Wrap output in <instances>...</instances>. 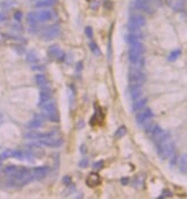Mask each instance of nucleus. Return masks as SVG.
Listing matches in <instances>:
<instances>
[{
  "label": "nucleus",
  "mask_w": 187,
  "mask_h": 199,
  "mask_svg": "<svg viewBox=\"0 0 187 199\" xmlns=\"http://www.w3.org/2000/svg\"><path fill=\"white\" fill-rule=\"evenodd\" d=\"M40 145L47 146V147H59L62 145V139L61 138H55V137H47V138H41L38 139Z\"/></svg>",
  "instance_id": "nucleus-6"
},
{
  "label": "nucleus",
  "mask_w": 187,
  "mask_h": 199,
  "mask_svg": "<svg viewBox=\"0 0 187 199\" xmlns=\"http://www.w3.org/2000/svg\"><path fill=\"white\" fill-rule=\"evenodd\" d=\"M186 173H187V170H186Z\"/></svg>",
  "instance_id": "nucleus-42"
},
{
  "label": "nucleus",
  "mask_w": 187,
  "mask_h": 199,
  "mask_svg": "<svg viewBox=\"0 0 187 199\" xmlns=\"http://www.w3.org/2000/svg\"><path fill=\"white\" fill-rule=\"evenodd\" d=\"M177 160H178V157H177L176 154H172V158H171V160H170V166L173 167V165L177 162Z\"/></svg>",
  "instance_id": "nucleus-38"
},
{
  "label": "nucleus",
  "mask_w": 187,
  "mask_h": 199,
  "mask_svg": "<svg viewBox=\"0 0 187 199\" xmlns=\"http://www.w3.org/2000/svg\"><path fill=\"white\" fill-rule=\"evenodd\" d=\"M130 23H132V24H134V26L141 28V27H144V26L146 24V20H145V17L141 16V15H132V16L130 17Z\"/></svg>",
  "instance_id": "nucleus-18"
},
{
  "label": "nucleus",
  "mask_w": 187,
  "mask_h": 199,
  "mask_svg": "<svg viewBox=\"0 0 187 199\" xmlns=\"http://www.w3.org/2000/svg\"><path fill=\"white\" fill-rule=\"evenodd\" d=\"M177 164H178V168L182 173H186L187 170V153H183L178 157V160H177Z\"/></svg>",
  "instance_id": "nucleus-17"
},
{
  "label": "nucleus",
  "mask_w": 187,
  "mask_h": 199,
  "mask_svg": "<svg viewBox=\"0 0 187 199\" xmlns=\"http://www.w3.org/2000/svg\"><path fill=\"white\" fill-rule=\"evenodd\" d=\"M156 151H157V154L161 159H163V160L168 159L175 152V144L170 138H168V139L156 144Z\"/></svg>",
  "instance_id": "nucleus-1"
},
{
  "label": "nucleus",
  "mask_w": 187,
  "mask_h": 199,
  "mask_svg": "<svg viewBox=\"0 0 187 199\" xmlns=\"http://www.w3.org/2000/svg\"><path fill=\"white\" fill-rule=\"evenodd\" d=\"M148 135H149L151 139L155 143V145L161 143V142H163V140H165V139H168V138H170V133L168 131H165V130H163L162 128H160L158 126H156Z\"/></svg>",
  "instance_id": "nucleus-5"
},
{
  "label": "nucleus",
  "mask_w": 187,
  "mask_h": 199,
  "mask_svg": "<svg viewBox=\"0 0 187 199\" xmlns=\"http://www.w3.org/2000/svg\"><path fill=\"white\" fill-rule=\"evenodd\" d=\"M48 167L46 166H41V167H36L33 168L32 170V176L33 178H37V180H40V178H44L47 174H48Z\"/></svg>",
  "instance_id": "nucleus-10"
},
{
  "label": "nucleus",
  "mask_w": 187,
  "mask_h": 199,
  "mask_svg": "<svg viewBox=\"0 0 187 199\" xmlns=\"http://www.w3.org/2000/svg\"><path fill=\"white\" fill-rule=\"evenodd\" d=\"M146 102H147V99L146 98H139V99L134 100V102H133V105H132V111L133 112H139L140 109H142L144 107H145V105H146Z\"/></svg>",
  "instance_id": "nucleus-19"
},
{
  "label": "nucleus",
  "mask_w": 187,
  "mask_h": 199,
  "mask_svg": "<svg viewBox=\"0 0 187 199\" xmlns=\"http://www.w3.org/2000/svg\"><path fill=\"white\" fill-rule=\"evenodd\" d=\"M133 6H134V8L139 9V10H142V12H146V13L152 12V8L149 7V5H148V2L146 0H134Z\"/></svg>",
  "instance_id": "nucleus-15"
},
{
  "label": "nucleus",
  "mask_w": 187,
  "mask_h": 199,
  "mask_svg": "<svg viewBox=\"0 0 187 199\" xmlns=\"http://www.w3.org/2000/svg\"><path fill=\"white\" fill-rule=\"evenodd\" d=\"M51 97H52V91H51V89L44 86V88L40 90V93H39V106H41V105L45 104L46 101L51 100Z\"/></svg>",
  "instance_id": "nucleus-11"
},
{
  "label": "nucleus",
  "mask_w": 187,
  "mask_h": 199,
  "mask_svg": "<svg viewBox=\"0 0 187 199\" xmlns=\"http://www.w3.org/2000/svg\"><path fill=\"white\" fill-rule=\"evenodd\" d=\"M5 19H6V17H5V15H3V14H1V13H0V21H3V20H5Z\"/></svg>",
  "instance_id": "nucleus-41"
},
{
  "label": "nucleus",
  "mask_w": 187,
  "mask_h": 199,
  "mask_svg": "<svg viewBox=\"0 0 187 199\" xmlns=\"http://www.w3.org/2000/svg\"><path fill=\"white\" fill-rule=\"evenodd\" d=\"M90 48H91V51L93 52L95 55H100V54H101V53H100V50L98 48V45H96L95 43H93V41L90 43Z\"/></svg>",
  "instance_id": "nucleus-31"
},
{
  "label": "nucleus",
  "mask_w": 187,
  "mask_h": 199,
  "mask_svg": "<svg viewBox=\"0 0 187 199\" xmlns=\"http://www.w3.org/2000/svg\"><path fill=\"white\" fill-rule=\"evenodd\" d=\"M180 53H182L180 50H175V51H172V52L169 54L168 60H169V61H176V60L178 59V57H180Z\"/></svg>",
  "instance_id": "nucleus-26"
},
{
  "label": "nucleus",
  "mask_w": 187,
  "mask_h": 199,
  "mask_svg": "<svg viewBox=\"0 0 187 199\" xmlns=\"http://www.w3.org/2000/svg\"><path fill=\"white\" fill-rule=\"evenodd\" d=\"M125 39H126V41H127L129 44H133V43H135V41H140V35H139V33L130 32L129 35H126Z\"/></svg>",
  "instance_id": "nucleus-23"
},
{
  "label": "nucleus",
  "mask_w": 187,
  "mask_h": 199,
  "mask_svg": "<svg viewBox=\"0 0 187 199\" xmlns=\"http://www.w3.org/2000/svg\"><path fill=\"white\" fill-rule=\"evenodd\" d=\"M129 92H130V96H131V98L133 100L139 99L142 96V93H144L142 85H130Z\"/></svg>",
  "instance_id": "nucleus-9"
},
{
  "label": "nucleus",
  "mask_w": 187,
  "mask_h": 199,
  "mask_svg": "<svg viewBox=\"0 0 187 199\" xmlns=\"http://www.w3.org/2000/svg\"><path fill=\"white\" fill-rule=\"evenodd\" d=\"M47 53H48V55H50L51 58H58L59 60L63 59V57H64V54L62 53V51L60 50V47H59L58 45H52V46H50Z\"/></svg>",
  "instance_id": "nucleus-13"
},
{
  "label": "nucleus",
  "mask_w": 187,
  "mask_h": 199,
  "mask_svg": "<svg viewBox=\"0 0 187 199\" xmlns=\"http://www.w3.org/2000/svg\"><path fill=\"white\" fill-rule=\"evenodd\" d=\"M56 2V0H39L34 3V7H47V6H52Z\"/></svg>",
  "instance_id": "nucleus-24"
},
{
  "label": "nucleus",
  "mask_w": 187,
  "mask_h": 199,
  "mask_svg": "<svg viewBox=\"0 0 187 199\" xmlns=\"http://www.w3.org/2000/svg\"><path fill=\"white\" fill-rule=\"evenodd\" d=\"M41 108L44 111V113L48 116V119L53 122H58L59 121V116H58V112H56V106L55 102L48 100L45 104L41 105Z\"/></svg>",
  "instance_id": "nucleus-4"
},
{
  "label": "nucleus",
  "mask_w": 187,
  "mask_h": 199,
  "mask_svg": "<svg viewBox=\"0 0 187 199\" xmlns=\"http://www.w3.org/2000/svg\"><path fill=\"white\" fill-rule=\"evenodd\" d=\"M59 32H60V27L58 24H53V26L45 28V30L41 32V37L44 39H52V38L56 37Z\"/></svg>",
  "instance_id": "nucleus-7"
},
{
  "label": "nucleus",
  "mask_w": 187,
  "mask_h": 199,
  "mask_svg": "<svg viewBox=\"0 0 187 199\" xmlns=\"http://www.w3.org/2000/svg\"><path fill=\"white\" fill-rule=\"evenodd\" d=\"M127 79L130 85H142L146 81V75L141 69L131 68L127 75Z\"/></svg>",
  "instance_id": "nucleus-3"
},
{
  "label": "nucleus",
  "mask_w": 187,
  "mask_h": 199,
  "mask_svg": "<svg viewBox=\"0 0 187 199\" xmlns=\"http://www.w3.org/2000/svg\"><path fill=\"white\" fill-rule=\"evenodd\" d=\"M27 60H28L29 62H37V61H38V58L36 57V54L30 53V54H28V58H27Z\"/></svg>",
  "instance_id": "nucleus-32"
},
{
  "label": "nucleus",
  "mask_w": 187,
  "mask_h": 199,
  "mask_svg": "<svg viewBox=\"0 0 187 199\" xmlns=\"http://www.w3.org/2000/svg\"><path fill=\"white\" fill-rule=\"evenodd\" d=\"M125 133H126V128H125L124 126H122V127H120L117 130H116V133H115V137L118 139V138H122L123 136H125Z\"/></svg>",
  "instance_id": "nucleus-28"
},
{
  "label": "nucleus",
  "mask_w": 187,
  "mask_h": 199,
  "mask_svg": "<svg viewBox=\"0 0 187 199\" xmlns=\"http://www.w3.org/2000/svg\"><path fill=\"white\" fill-rule=\"evenodd\" d=\"M93 168L95 169V170H99V169L103 168V161H102V160H100V161L95 162V164L93 165Z\"/></svg>",
  "instance_id": "nucleus-35"
},
{
  "label": "nucleus",
  "mask_w": 187,
  "mask_h": 199,
  "mask_svg": "<svg viewBox=\"0 0 187 199\" xmlns=\"http://www.w3.org/2000/svg\"><path fill=\"white\" fill-rule=\"evenodd\" d=\"M79 167H82V168H86V167L89 166V160L86 159V158H83L80 161H79Z\"/></svg>",
  "instance_id": "nucleus-33"
},
{
  "label": "nucleus",
  "mask_w": 187,
  "mask_h": 199,
  "mask_svg": "<svg viewBox=\"0 0 187 199\" xmlns=\"http://www.w3.org/2000/svg\"><path fill=\"white\" fill-rule=\"evenodd\" d=\"M13 158L19 159V160H23L24 159V152L21 150H15L13 151Z\"/></svg>",
  "instance_id": "nucleus-29"
},
{
  "label": "nucleus",
  "mask_w": 187,
  "mask_h": 199,
  "mask_svg": "<svg viewBox=\"0 0 187 199\" xmlns=\"http://www.w3.org/2000/svg\"><path fill=\"white\" fill-rule=\"evenodd\" d=\"M0 157H1V159H8V158H12V157H13V151H12V150H9V149H7V150H5V151L0 154Z\"/></svg>",
  "instance_id": "nucleus-30"
},
{
  "label": "nucleus",
  "mask_w": 187,
  "mask_h": 199,
  "mask_svg": "<svg viewBox=\"0 0 187 199\" xmlns=\"http://www.w3.org/2000/svg\"><path fill=\"white\" fill-rule=\"evenodd\" d=\"M152 117H153V112L149 108H145V109H140L139 111V113L135 116V120H137L138 124H142L146 120L152 119Z\"/></svg>",
  "instance_id": "nucleus-8"
},
{
  "label": "nucleus",
  "mask_w": 187,
  "mask_h": 199,
  "mask_svg": "<svg viewBox=\"0 0 187 199\" xmlns=\"http://www.w3.org/2000/svg\"><path fill=\"white\" fill-rule=\"evenodd\" d=\"M164 197H172V192L170 190H164L162 192V196L160 198H164Z\"/></svg>",
  "instance_id": "nucleus-36"
},
{
  "label": "nucleus",
  "mask_w": 187,
  "mask_h": 199,
  "mask_svg": "<svg viewBox=\"0 0 187 199\" xmlns=\"http://www.w3.org/2000/svg\"><path fill=\"white\" fill-rule=\"evenodd\" d=\"M54 136V133L50 131V133H36V131H31V133H25V138L28 139H41V138H47V137H52Z\"/></svg>",
  "instance_id": "nucleus-14"
},
{
  "label": "nucleus",
  "mask_w": 187,
  "mask_h": 199,
  "mask_svg": "<svg viewBox=\"0 0 187 199\" xmlns=\"http://www.w3.org/2000/svg\"><path fill=\"white\" fill-rule=\"evenodd\" d=\"M144 180H145V176L140 175V176H137L133 181V187L134 188H141V185H144Z\"/></svg>",
  "instance_id": "nucleus-25"
},
{
  "label": "nucleus",
  "mask_w": 187,
  "mask_h": 199,
  "mask_svg": "<svg viewBox=\"0 0 187 199\" xmlns=\"http://www.w3.org/2000/svg\"><path fill=\"white\" fill-rule=\"evenodd\" d=\"M34 79H36V83L39 85V86H46L47 85V78L45 77V75H43V74H38V75H36V77H34Z\"/></svg>",
  "instance_id": "nucleus-21"
},
{
  "label": "nucleus",
  "mask_w": 187,
  "mask_h": 199,
  "mask_svg": "<svg viewBox=\"0 0 187 199\" xmlns=\"http://www.w3.org/2000/svg\"><path fill=\"white\" fill-rule=\"evenodd\" d=\"M43 122H44V121H43L41 117H37V119L31 120V121L28 123V127L31 128V129H37V128H39V127L43 126Z\"/></svg>",
  "instance_id": "nucleus-22"
},
{
  "label": "nucleus",
  "mask_w": 187,
  "mask_h": 199,
  "mask_svg": "<svg viewBox=\"0 0 187 199\" xmlns=\"http://www.w3.org/2000/svg\"><path fill=\"white\" fill-rule=\"evenodd\" d=\"M54 17V13L52 10L48 9H44V10H38V12H31L28 14V20L31 23H36V22H46L50 21Z\"/></svg>",
  "instance_id": "nucleus-2"
},
{
  "label": "nucleus",
  "mask_w": 187,
  "mask_h": 199,
  "mask_svg": "<svg viewBox=\"0 0 187 199\" xmlns=\"http://www.w3.org/2000/svg\"><path fill=\"white\" fill-rule=\"evenodd\" d=\"M62 181L65 185H70V177H69V176H64Z\"/></svg>",
  "instance_id": "nucleus-39"
},
{
  "label": "nucleus",
  "mask_w": 187,
  "mask_h": 199,
  "mask_svg": "<svg viewBox=\"0 0 187 199\" xmlns=\"http://www.w3.org/2000/svg\"><path fill=\"white\" fill-rule=\"evenodd\" d=\"M16 170H17V167L14 166V165H9V166L5 167V173L6 174H8V175H14L15 173H16Z\"/></svg>",
  "instance_id": "nucleus-27"
},
{
  "label": "nucleus",
  "mask_w": 187,
  "mask_h": 199,
  "mask_svg": "<svg viewBox=\"0 0 187 199\" xmlns=\"http://www.w3.org/2000/svg\"><path fill=\"white\" fill-rule=\"evenodd\" d=\"M86 183H87L89 187H92V188L99 185V184L101 183V178H100L99 174H96V173H91V174L89 175L87 180H86Z\"/></svg>",
  "instance_id": "nucleus-16"
},
{
  "label": "nucleus",
  "mask_w": 187,
  "mask_h": 199,
  "mask_svg": "<svg viewBox=\"0 0 187 199\" xmlns=\"http://www.w3.org/2000/svg\"><path fill=\"white\" fill-rule=\"evenodd\" d=\"M156 126H157V124H156V123H155V122H154V121H152L151 119H148V120H146V121H145V122L142 123V127H144V129H145V131H146V133H151V131H152V130H153V129L155 128Z\"/></svg>",
  "instance_id": "nucleus-20"
},
{
  "label": "nucleus",
  "mask_w": 187,
  "mask_h": 199,
  "mask_svg": "<svg viewBox=\"0 0 187 199\" xmlns=\"http://www.w3.org/2000/svg\"><path fill=\"white\" fill-rule=\"evenodd\" d=\"M14 19L16 20V21H21V19H22V13L21 12H15L14 13Z\"/></svg>",
  "instance_id": "nucleus-37"
},
{
  "label": "nucleus",
  "mask_w": 187,
  "mask_h": 199,
  "mask_svg": "<svg viewBox=\"0 0 187 199\" xmlns=\"http://www.w3.org/2000/svg\"><path fill=\"white\" fill-rule=\"evenodd\" d=\"M121 183H122L123 185H126V184L129 183V177H123V178L121 180Z\"/></svg>",
  "instance_id": "nucleus-40"
},
{
  "label": "nucleus",
  "mask_w": 187,
  "mask_h": 199,
  "mask_svg": "<svg viewBox=\"0 0 187 199\" xmlns=\"http://www.w3.org/2000/svg\"><path fill=\"white\" fill-rule=\"evenodd\" d=\"M144 45L140 41H135L133 44H130V48H129V54H138L141 55L144 54Z\"/></svg>",
  "instance_id": "nucleus-12"
},
{
  "label": "nucleus",
  "mask_w": 187,
  "mask_h": 199,
  "mask_svg": "<svg viewBox=\"0 0 187 199\" xmlns=\"http://www.w3.org/2000/svg\"><path fill=\"white\" fill-rule=\"evenodd\" d=\"M85 33H86V36L89 38H92L93 37V30H92V28L91 27H86L85 28Z\"/></svg>",
  "instance_id": "nucleus-34"
}]
</instances>
